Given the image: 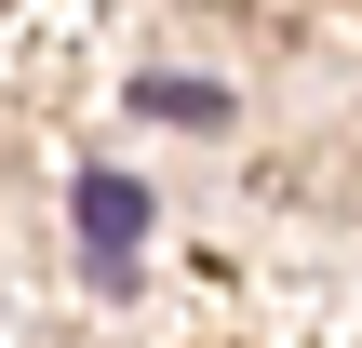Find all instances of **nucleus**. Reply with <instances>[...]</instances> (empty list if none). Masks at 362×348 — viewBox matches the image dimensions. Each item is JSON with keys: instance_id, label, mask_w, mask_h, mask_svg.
I'll return each mask as SVG.
<instances>
[{"instance_id": "f257e3e1", "label": "nucleus", "mask_w": 362, "mask_h": 348, "mask_svg": "<svg viewBox=\"0 0 362 348\" xmlns=\"http://www.w3.org/2000/svg\"><path fill=\"white\" fill-rule=\"evenodd\" d=\"M134 241H148V188L94 161V174H81V255H94V282H121V268H134Z\"/></svg>"}]
</instances>
